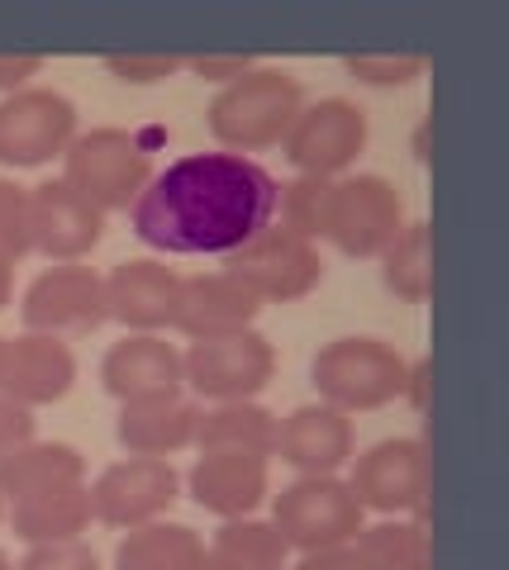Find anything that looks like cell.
<instances>
[{
	"label": "cell",
	"mask_w": 509,
	"mask_h": 570,
	"mask_svg": "<svg viewBox=\"0 0 509 570\" xmlns=\"http://www.w3.org/2000/svg\"><path fill=\"white\" fill-rule=\"evenodd\" d=\"M186 570H229V566H224V561H219L209 547H200L196 557H190V566H186Z\"/></svg>",
	"instance_id": "cell-40"
},
{
	"label": "cell",
	"mask_w": 509,
	"mask_h": 570,
	"mask_svg": "<svg viewBox=\"0 0 509 570\" xmlns=\"http://www.w3.org/2000/svg\"><path fill=\"white\" fill-rule=\"evenodd\" d=\"M200 547L205 542L196 528L157 519L125 532V542L115 547V570H186Z\"/></svg>",
	"instance_id": "cell-26"
},
{
	"label": "cell",
	"mask_w": 509,
	"mask_h": 570,
	"mask_svg": "<svg viewBox=\"0 0 509 570\" xmlns=\"http://www.w3.org/2000/svg\"><path fill=\"white\" fill-rule=\"evenodd\" d=\"M0 366H6V337H0Z\"/></svg>",
	"instance_id": "cell-43"
},
{
	"label": "cell",
	"mask_w": 509,
	"mask_h": 570,
	"mask_svg": "<svg viewBox=\"0 0 509 570\" xmlns=\"http://www.w3.org/2000/svg\"><path fill=\"white\" fill-rule=\"evenodd\" d=\"M6 509H10V504H6V494H0V523H6Z\"/></svg>",
	"instance_id": "cell-42"
},
{
	"label": "cell",
	"mask_w": 509,
	"mask_h": 570,
	"mask_svg": "<svg viewBox=\"0 0 509 570\" xmlns=\"http://www.w3.org/2000/svg\"><path fill=\"white\" fill-rule=\"evenodd\" d=\"M400 228H405V195L395 190V181L376 171H358L333 186L329 243L343 257H381Z\"/></svg>",
	"instance_id": "cell-12"
},
{
	"label": "cell",
	"mask_w": 509,
	"mask_h": 570,
	"mask_svg": "<svg viewBox=\"0 0 509 570\" xmlns=\"http://www.w3.org/2000/svg\"><path fill=\"white\" fill-rule=\"evenodd\" d=\"M0 253L20 262L33 253V190L0 176Z\"/></svg>",
	"instance_id": "cell-30"
},
{
	"label": "cell",
	"mask_w": 509,
	"mask_h": 570,
	"mask_svg": "<svg viewBox=\"0 0 509 570\" xmlns=\"http://www.w3.org/2000/svg\"><path fill=\"white\" fill-rule=\"evenodd\" d=\"M10 295H14V262L0 253V309L10 305Z\"/></svg>",
	"instance_id": "cell-39"
},
{
	"label": "cell",
	"mask_w": 509,
	"mask_h": 570,
	"mask_svg": "<svg viewBox=\"0 0 509 570\" xmlns=\"http://www.w3.org/2000/svg\"><path fill=\"white\" fill-rule=\"evenodd\" d=\"M343 67L362 86H410L414 77H424L429 62L424 52H353Z\"/></svg>",
	"instance_id": "cell-31"
},
{
	"label": "cell",
	"mask_w": 509,
	"mask_h": 570,
	"mask_svg": "<svg viewBox=\"0 0 509 570\" xmlns=\"http://www.w3.org/2000/svg\"><path fill=\"white\" fill-rule=\"evenodd\" d=\"M305 110V86L281 67H253L248 77L219 86L209 100V134L224 153H262L286 142L291 124Z\"/></svg>",
	"instance_id": "cell-2"
},
{
	"label": "cell",
	"mask_w": 509,
	"mask_h": 570,
	"mask_svg": "<svg viewBox=\"0 0 509 570\" xmlns=\"http://www.w3.org/2000/svg\"><path fill=\"white\" fill-rule=\"evenodd\" d=\"M77 385V352L62 337L48 333H20L6 337V366H0V395L25 404V409H43L72 395Z\"/></svg>",
	"instance_id": "cell-17"
},
{
	"label": "cell",
	"mask_w": 509,
	"mask_h": 570,
	"mask_svg": "<svg viewBox=\"0 0 509 570\" xmlns=\"http://www.w3.org/2000/svg\"><path fill=\"white\" fill-rule=\"evenodd\" d=\"M366 110L358 100L343 96H324L301 110V119L291 124L286 134V163L301 176H324V181H339V176L366 153Z\"/></svg>",
	"instance_id": "cell-9"
},
{
	"label": "cell",
	"mask_w": 509,
	"mask_h": 570,
	"mask_svg": "<svg viewBox=\"0 0 509 570\" xmlns=\"http://www.w3.org/2000/svg\"><path fill=\"white\" fill-rule=\"evenodd\" d=\"M182 362H186V385L196 390V400H209V404L257 400L276 376V352L257 328L215 337V343H190V352H182Z\"/></svg>",
	"instance_id": "cell-11"
},
{
	"label": "cell",
	"mask_w": 509,
	"mask_h": 570,
	"mask_svg": "<svg viewBox=\"0 0 509 570\" xmlns=\"http://www.w3.org/2000/svg\"><path fill=\"white\" fill-rule=\"evenodd\" d=\"M224 272L238 276L262 305H295L324 281V257L320 243L272 224L253 243H243L238 253L224 257Z\"/></svg>",
	"instance_id": "cell-7"
},
{
	"label": "cell",
	"mask_w": 509,
	"mask_h": 570,
	"mask_svg": "<svg viewBox=\"0 0 509 570\" xmlns=\"http://www.w3.org/2000/svg\"><path fill=\"white\" fill-rule=\"evenodd\" d=\"M77 138V105L52 86H25L0 96V167L33 171L67 153Z\"/></svg>",
	"instance_id": "cell-8"
},
{
	"label": "cell",
	"mask_w": 509,
	"mask_h": 570,
	"mask_svg": "<svg viewBox=\"0 0 509 570\" xmlns=\"http://www.w3.org/2000/svg\"><path fill=\"white\" fill-rule=\"evenodd\" d=\"M182 285L186 276H177L167 262L134 257L105 276V305L125 333H167L182 309Z\"/></svg>",
	"instance_id": "cell-14"
},
{
	"label": "cell",
	"mask_w": 509,
	"mask_h": 570,
	"mask_svg": "<svg viewBox=\"0 0 509 570\" xmlns=\"http://www.w3.org/2000/svg\"><path fill=\"white\" fill-rule=\"evenodd\" d=\"M43 71V52H0V96H14Z\"/></svg>",
	"instance_id": "cell-36"
},
{
	"label": "cell",
	"mask_w": 509,
	"mask_h": 570,
	"mask_svg": "<svg viewBox=\"0 0 509 570\" xmlns=\"http://www.w3.org/2000/svg\"><path fill=\"white\" fill-rule=\"evenodd\" d=\"M209 551L229 570H286L291 566L286 538L276 532V523H262V519H229L215 532Z\"/></svg>",
	"instance_id": "cell-28"
},
{
	"label": "cell",
	"mask_w": 509,
	"mask_h": 570,
	"mask_svg": "<svg viewBox=\"0 0 509 570\" xmlns=\"http://www.w3.org/2000/svg\"><path fill=\"white\" fill-rule=\"evenodd\" d=\"M58 485H86V456L72 442H25L10 456H0V494L25 499L39 490H58Z\"/></svg>",
	"instance_id": "cell-23"
},
{
	"label": "cell",
	"mask_w": 509,
	"mask_h": 570,
	"mask_svg": "<svg viewBox=\"0 0 509 570\" xmlns=\"http://www.w3.org/2000/svg\"><path fill=\"white\" fill-rule=\"evenodd\" d=\"M196 423H200V404L186 395H157V400H134L119 404V423L115 438L129 456H157L172 461L177 452L196 448Z\"/></svg>",
	"instance_id": "cell-21"
},
{
	"label": "cell",
	"mask_w": 509,
	"mask_h": 570,
	"mask_svg": "<svg viewBox=\"0 0 509 570\" xmlns=\"http://www.w3.org/2000/svg\"><path fill=\"white\" fill-rule=\"evenodd\" d=\"M58 181L72 186L91 209L115 214L129 209L153 181V153L129 129H91L67 142Z\"/></svg>",
	"instance_id": "cell-4"
},
{
	"label": "cell",
	"mask_w": 509,
	"mask_h": 570,
	"mask_svg": "<svg viewBox=\"0 0 509 570\" xmlns=\"http://www.w3.org/2000/svg\"><path fill=\"white\" fill-rule=\"evenodd\" d=\"M358 570H429V523L424 519H385L353 538Z\"/></svg>",
	"instance_id": "cell-25"
},
{
	"label": "cell",
	"mask_w": 509,
	"mask_h": 570,
	"mask_svg": "<svg viewBox=\"0 0 509 570\" xmlns=\"http://www.w3.org/2000/svg\"><path fill=\"white\" fill-rule=\"evenodd\" d=\"M190 499L215 513V519H253L262 509V499L272 494V466L267 456L248 452H200V461L186 475Z\"/></svg>",
	"instance_id": "cell-18"
},
{
	"label": "cell",
	"mask_w": 509,
	"mask_h": 570,
	"mask_svg": "<svg viewBox=\"0 0 509 570\" xmlns=\"http://www.w3.org/2000/svg\"><path fill=\"white\" fill-rule=\"evenodd\" d=\"M14 570H100V557L91 551V542H43V547H29Z\"/></svg>",
	"instance_id": "cell-33"
},
{
	"label": "cell",
	"mask_w": 509,
	"mask_h": 570,
	"mask_svg": "<svg viewBox=\"0 0 509 570\" xmlns=\"http://www.w3.org/2000/svg\"><path fill=\"white\" fill-rule=\"evenodd\" d=\"M33 190V253L48 262H81L105 238V214L91 209L67 181H43Z\"/></svg>",
	"instance_id": "cell-20"
},
{
	"label": "cell",
	"mask_w": 509,
	"mask_h": 570,
	"mask_svg": "<svg viewBox=\"0 0 509 570\" xmlns=\"http://www.w3.org/2000/svg\"><path fill=\"white\" fill-rule=\"evenodd\" d=\"M100 385H105V395H115L119 404L182 395L186 362H182L177 343H167L163 333H125L110 352H105Z\"/></svg>",
	"instance_id": "cell-16"
},
{
	"label": "cell",
	"mask_w": 509,
	"mask_h": 570,
	"mask_svg": "<svg viewBox=\"0 0 509 570\" xmlns=\"http://www.w3.org/2000/svg\"><path fill=\"white\" fill-rule=\"evenodd\" d=\"M25 333H48V337H77L96 333L110 324V305H105V276L81 262H58L43 276L29 281L25 291Z\"/></svg>",
	"instance_id": "cell-10"
},
{
	"label": "cell",
	"mask_w": 509,
	"mask_h": 570,
	"mask_svg": "<svg viewBox=\"0 0 509 570\" xmlns=\"http://www.w3.org/2000/svg\"><path fill=\"white\" fill-rule=\"evenodd\" d=\"M186 67L196 71L200 81H219V86H229L238 77H248V71L257 67L253 52H200V58H186Z\"/></svg>",
	"instance_id": "cell-34"
},
{
	"label": "cell",
	"mask_w": 509,
	"mask_h": 570,
	"mask_svg": "<svg viewBox=\"0 0 509 570\" xmlns=\"http://www.w3.org/2000/svg\"><path fill=\"white\" fill-rule=\"evenodd\" d=\"M272 523L286 538L291 551H329L353 547V538L366 528L362 504L339 475H295L272 504Z\"/></svg>",
	"instance_id": "cell-5"
},
{
	"label": "cell",
	"mask_w": 509,
	"mask_h": 570,
	"mask_svg": "<svg viewBox=\"0 0 509 570\" xmlns=\"http://www.w3.org/2000/svg\"><path fill=\"white\" fill-rule=\"evenodd\" d=\"M295 475H339L348 461L358 456V438H353V419L339 414L333 404L314 400L291 409L286 419H276V448Z\"/></svg>",
	"instance_id": "cell-15"
},
{
	"label": "cell",
	"mask_w": 509,
	"mask_h": 570,
	"mask_svg": "<svg viewBox=\"0 0 509 570\" xmlns=\"http://www.w3.org/2000/svg\"><path fill=\"white\" fill-rule=\"evenodd\" d=\"M381 281L385 291L405 305H424L433 291V247H429V224H405L395 243L381 253Z\"/></svg>",
	"instance_id": "cell-27"
},
{
	"label": "cell",
	"mask_w": 509,
	"mask_h": 570,
	"mask_svg": "<svg viewBox=\"0 0 509 570\" xmlns=\"http://www.w3.org/2000/svg\"><path fill=\"white\" fill-rule=\"evenodd\" d=\"M182 67H186V58H177V52H110V58H105V71H115V77L129 86H157Z\"/></svg>",
	"instance_id": "cell-32"
},
{
	"label": "cell",
	"mask_w": 509,
	"mask_h": 570,
	"mask_svg": "<svg viewBox=\"0 0 509 570\" xmlns=\"http://www.w3.org/2000/svg\"><path fill=\"white\" fill-rule=\"evenodd\" d=\"M33 438H39V419H33V409L0 395V456H10L14 448H25V442H33Z\"/></svg>",
	"instance_id": "cell-35"
},
{
	"label": "cell",
	"mask_w": 509,
	"mask_h": 570,
	"mask_svg": "<svg viewBox=\"0 0 509 570\" xmlns=\"http://www.w3.org/2000/svg\"><path fill=\"white\" fill-rule=\"evenodd\" d=\"M286 570H358V557H353V547H329V551H305Z\"/></svg>",
	"instance_id": "cell-37"
},
{
	"label": "cell",
	"mask_w": 509,
	"mask_h": 570,
	"mask_svg": "<svg viewBox=\"0 0 509 570\" xmlns=\"http://www.w3.org/2000/svg\"><path fill=\"white\" fill-rule=\"evenodd\" d=\"M91 485H58L25 499H10V528L29 547L43 542H77L91 528Z\"/></svg>",
	"instance_id": "cell-22"
},
{
	"label": "cell",
	"mask_w": 509,
	"mask_h": 570,
	"mask_svg": "<svg viewBox=\"0 0 509 570\" xmlns=\"http://www.w3.org/2000/svg\"><path fill=\"white\" fill-rule=\"evenodd\" d=\"M281 181L243 153H186L129 205L138 243L167 257H229L276 224Z\"/></svg>",
	"instance_id": "cell-1"
},
{
	"label": "cell",
	"mask_w": 509,
	"mask_h": 570,
	"mask_svg": "<svg viewBox=\"0 0 509 570\" xmlns=\"http://www.w3.org/2000/svg\"><path fill=\"white\" fill-rule=\"evenodd\" d=\"M429 376H433V366H429V362H410L405 395H400V400H410L414 409H424V404H429Z\"/></svg>",
	"instance_id": "cell-38"
},
{
	"label": "cell",
	"mask_w": 509,
	"mask_h": 570,
	"mask_svg": "<svg viewBox=\"0 0 509 570\" xmlns=\"http://www.w3.org/2000/svg\"><path fill=\"white\" fill-rule=\"evenodd\" d=\"M262 314V299L243 285L238 276L219 272H205V276H190L182 285V309H177V333H186L190 343H215V337H234V333H248Z\"/></svg>",
	"instance_id": "cell-19"
},
{
	"label": "cell",
	"mask_w": 509,
	"mask_h": 570,
	"mask_svg": "<svg viewBox=\"0 0 509 570\" xmlns=\"http://www.w3.org/2000/svg\"><path fill=\"white\" fill-rule=\"evenodd\" d=\"M310 376L320 400L333 404L339 414H372L405 395L410 362L381 337H333L314 352Z\"/></svg>",
	"instance_id": "cell-3"
},
{
	"label": "cell",
	"mask_w": 509,
	"mask_h": 570,
	"mask_svg": "<svg viewBox=\"0 0 509 570\" xmlns=\"http://www.w3.org/2000/svg\"><path fill=\"white\" fill-rule=\"evenodd\" d=\"M0 570H14V561L6 557V551H0Z\"/></svg>",
	"instance_id": "cell-41"
},
{
	"label": "cell",
	"mask_w": 509,
	"mask_h": 570,
	"mask_svg": "<svg viewBox=\"0 0 509 570\" xmlns=\"http://www.w3.org/2000/svg\"><path fill=\"white\" fill-rule=\"evenodd\" d=\"M348 490L362 513L381 519H424L429 509V442L424 438H381L376 448L348 461Z\"/></svg>",
	"instance_id": "cell-6"
},
{
	"label": "cell",
	"mask_w": 509,
	"mask_h": 570,
	"mask_svg": "<svg viewBox=\"0 0 509 570\" xmlns=\"http://www.w3.org/2000/svg\"><path fill=\"white\" fill-rule=\"evenodd\" d=\"M333 186L339 181H324V176H295V181L281 186V200H276V214H281V228L301 234L310 243L329 238V219H333Z\"/></svg>",
	"instance_id": "cell-29"
},
{
	"label": "cell",
	"mask_w": 509,
	"mask_h": 570,
	"mask_svg": "<svg viewBox=\"0 0 509 570\" xmlns=\"http://www.w3.org/2000/svg\"><path fill=\"white\" fill-rule=\"evenodd\" d=\"M196 448L200 452H248V456H267L272 461L276 414H272V409H262L257 400L209 404V409H200Z\"/></svg>",
	"instance_id": "cell-24"
},
{
	"label": "cell",
	"mask_w": 509,
	"mask_h": 570,
	"mask_svg": "<svg viewBox=\"0 0 509 570\" xmlns=\"http://www.w3.org/2000/svg\"><path fill=\"white\" fill-rule=\"evenodd\" d=\"M182 499V475L172 461L157 456H125L105 466L91 485V519L105 528H144L167 519V509Z\"/></svg>",
	"instance_id": "cell-13"
}]
</instances>
